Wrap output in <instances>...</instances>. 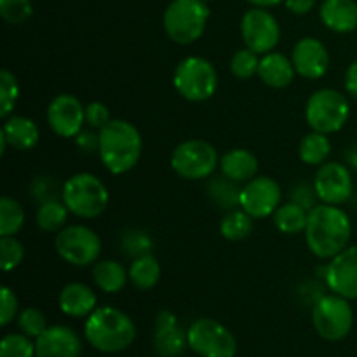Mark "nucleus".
<instances>
[{"instance_id":"21","label":"nucleus","mask_w":357,"mask_h":357,"mask_svg":"<svg viewBox=\"0 0 357 357\" xmlns=\"http://www.w3.org/2000/svg\"><path fill=\"white\" fill-rule=\"evenodd\" d=\"M324 26L337 33H351L357 30L356 0H324L319 9Z\"/></svg>"},{"instance_id":"33","label":"nucleus","mask_w":357,"mask_h":357,"mask_svg":"<svg viewBox=\"0 0 357 357\" xmlns=\"http://www.w3.org/2000/svg\"><path fill=\"white\" fill-rule=\"evenodd\" d=\"M20 98V84L10 70L3 68L0 72V117L6 121L14 112L16 101Z\"/></svg>"},{"instance_id":"31","label":"nucleus","mask_w":357,"mask_h":357,"mask_svg":"<svg viewBox=\"0 0 357 357\" xmlns=\"http://www.w3.org/2000/svg\"><path fill=\"white\" fill-rule=\"evenodd\" d=\"M24 225V209L16 199H0V237L16 236Z\"/></svg>"},{"instance_id":"5","label":"nucleus","mask_w":357,"mask_h":357,"mask_svg":"<svg viewBox=\"0 0 357 357\" xmlns=\"http://www.w3.org/2000/svg\"><path fill=\"white\" fill-rule=\"evenodd\" d=\"M61 201L79 218H96L107 209L110 194L103 181L91 173H77L63 183Z\"/></svg>"},{"instance_id":"36","label":"nucleus","mask_w":357,"mask_h":357,"mask_svg":"<svg viewBox=\"0 0 357 357\" xmlns=\"http://www.w3.org/2000/svg\"><path fill=\"white\" fill-rule=\"evenodd\" d=\"M24 258V248L14 236L0 237V267L10 272L21 265Z\"/></svg>"},{"instance_id":"6","label":"nucleus","mask_w":357,"mask_h":357,"mask_svg":"<svg viewBox=\"0 0 357 357\" xmlns=\"http://www.w3.org/2000/svg\"><path fill=\"white\" fill-rule=\"evenodd\" d=\"M349 117H351V105L347 96L340 91L324 87L316 91L307 100L305 119L312 131L333 135L347 124Z\"/></svg>"},{"instance_id":"42","label":"nucleus","mask_w":357,"mask_h":357,"mask_svg":"<svg viewBox=\"0 0 357 357\" xmlns=\"http://www.w3.org/2000/svg\"><path fill=\"white\" fill-rule=\"evenodd\" d=\"M112 121L110 110L105 103H100V101H93L86 107V124L89 128L96 129V131H101L108 122Z\"/></svg>"},{"instance_id":"1","label":"nucleus","mask_w":357,"mask_h":357,"mask_svg":"<svg viewBox=\"0 0 357 357\" xmlns=\"http://www.w3.org/2000/svg\"><path fill=\"white\" fill-rule=\"evenodd\" d=\"M352 223L338 206L317 204L309 211L305 241L309 250L321 260H331L351 243Z\"/></svg>"},{"instance_id":"17","label":"nucleus","mask_w":357,"mask_h":357,"mask_svg":"<svg viewBox=\"0 0 357 357\" xmlns=\"http://www.w3.org/2000/svg\"><path fill=\"white\" fill-rule=\"evenodd\" d=\"M291 61L296 73L303 79L317 80L324 77L330 66V52L316 37H303L295 44Z\"/></svg>"},{"instance_id":"26","label":"nucleus","mask_w":357,"mask_h":357,"mask_svg":"<svg viewBox=\"0 0 357 357\" xmlns=\"http://www.w3.org/2000/svg\"><path fill=\"white\" fill-rule=\"evenodd\" d=\"M331 153V142L328 135L312 131L305 135L300 142L298 155L303 164L309 166H323Z\"/></svg>"},{"instance_id":"12","label":"nucleus","mask_w":357,"mask_h":357,"mask_svg":"<svg viewBox=\"0 0 357 357\" xmlns=\"http://www.w3.org/2000/svg\"><path fill=\"white\" fill-rule=\"evenodd\" d=\"M241 35L248 49L257 54H267L281 40V26L274 14L264 7H253L241 20Z\"/></svg>"},{"instance_id":"3","label":"nucleus","mask_w":357,"mask_h":357,"mask_svg":"<svg viewBox=\"0 0 357 357\" xmlns=\"http://www.w3.org/2000/svg\"><path fill=\"white\" fill-rule=\"evenodd\" d=\"M87 344L103 354H117L131 347L136 326L131 317L115 307H98L84 324Z\"/></svg>"},{"instance_id":"49","label":"nucleus","mask_w":357,"mask_h":357,"mask_svg":"<svg viewBox=\"0 0 357 357\" xmlns=\"http://www.w3.org/2000/svg\"><path fill=\"white\" fill-rule=\"evenodd\" d=\"M206 2H208V0H206Z\"/></svg>"},{"instance_id":"8","label":"nucleus","mask_w":357,"mask_h":357,"mask_svg":"<svg viewBox=\"0 0 357 357\" xmlns=\"http://www.w3.org/2000/svg\"><path fill=\"white\" fill-rule=\"evenodd\" d=\"M351 300L340 295H324L314 303L312 324L316 333L326 342H340L351 333L354 310Z\"/></svg>"},{"instance_id":"15","label":"nucleus","mask_w":357,"mask_h":357,"mask_svg":"<svg viewBox=\"0 0 357 357\" xmlns=\"http://www.w3.org/2000/svg\"><path fill=\"white\" fill-rule=\"evenodd\" d=\"M47 122L61 138H75L86 124V107L73 94H58L47 107Z\"/></svg>"},{"instance_id":"24","label":"nucleus","mask_w":357,"mask_h":357,"mask_svg":"<svg viewBox=\"0 0 357 357\" xmlns=\"http://www.w3.org/2000/svg\"><path fill=\"white\" fill-rule=\"evenodd\" d=\"M93 279L98 288L105 293H119L129 281V271L121 261L101 260L93 267Z\"/></svg>"},{"instance_id":"27","label":"nucleus","mask_w":357,"mask_h":357,"mask_svg":"<svg viewBox=\"0 0 357 357\" xmlns=\"http://www.w3.org/2000/svg\"><path fill=\"white\" fill-rule=\"evenodd\" d=\"M272 216H274V225L278 227L279 232L295 236V234L305 232L309 211H305V209L300 208L298 204L289 201L286 202V204L279 206L278 211Z\"/></svg>"},{"instance_id":"14","label":"nucleus","mask_w":357,"mask_h":357,"mask_svg":"<svg viewBox=\"0 0 357 357\" xmlns=\"http://www.w3.org/2000/svg\"><path fill=\"white\" fill-rule=\"evenodd\" d=\"M317 197L321 202L331 206H342L351 199L354 183L349 167L342 162H324L314 178Z\"/></svg>"},{"instance_id":"25","label":"nucleus","mask_w":357,"mask_h":357,"mask_svg":"<svg viewBox=\"0 0 357 357\" xmlns=\"http://www.w3.org/2000/svg\"><path fill=\"white\" fill-rule=\"evenodd\" d=\"M160 279V265L153 255H143L132 260L129 267V281L136 289H152Z\"/></svg>"},{"instance_id":"11","label":"nucleus","mask_w":357,"mask_h":357,"mask_svg":"<svg viewBox=\"0 0 357 357\" xmlns=\"http://www.w3.org/2000/svg\"><path fill=\"white\" fill-rule=\"evenodd\" d=\"M188 347L201 357H236L237 340L222 323L201 317L187 330Z\"/></svg>"},{"instance_id":"28","label":"nucleus","mask_w":357,"mask_h":357,"mask_svg":"<svg viewBox=\"0 0 357 357\" xmlns=\"http://www.w3.org/2000/svg\"><path fill=\"white\" fill-rule=\"evenodd\" d=\"M153 345L160 357H178L183 354L185 347H188V338L178 324L169 328H155Z\"/></svg>"},{"instance_id":"43","label":"nucleus","mask_w":357,"mask_h":357,"mask_svg":"<svg viewBox=\"0 0 357 357\" xmlns=\"http://www.w3.org/2000/svg\"><path fill=\"white\" fill-rule=\"evenodd\" d=\"M0 326L6 328L14 321L17 314V296L14 295L9 286H2V296H0Z\"/></svg>"},{"instance_id":"32","label":"nucleus","mask_w":357,"mask_h":357,"mask_svg":"<svg viewBox=\"0 0 357 357\" xmlns=\"http://www.w3.org/2000/svg\"><path fill=\"white\" fill-rule=\"evenodd\" d=\"M253 220L244 209H232L220 223V234L227 241H243L253 230Z\"/></svg>"},{"instance_id":"7","label":"nucleus","mask_w":357,"mask_h":357,"mask_svg":"<svg viewBox=\"0 0 357 357\" xmlns=\"http://www.w3.org/2000/svg\"><path fill=\"white\" fill-rule=\"evenodd\" d=\"M174 89L181 98L194 103L209 100L218 87V73L211 61L199 56H188L174 70Z\"/></svg>"},{"instance_id":"37","label":"nucleus","mask_w":357,"mask_h":357,"mask_svg":"<svg viewBox=\"0 0 357 357\" xmlns=\"http://www.w3.org/2000/svg\"><path fill=\"white\" fill-rule=\"evenodd\" d=\"M17 328L21 333H24L30 338H38L45 330H47V319H45L44 312L35 307H28L17 317Z\"/></svg>"},{"instance_id":"30","label":"nucleus","mask_w":357,"mask_h":357,"mask_svg":"<svg viewBox=\"0 0 357 357\" xmlns=\"http://www.w3.org/2000/svg\"><path fill=\"white\" fill-rule=\"evenodd\" d=\"M208 195L218 208L232 211L239 206L241 188H237L236 181H232L230 178L215 176L208 183Z\"/></svg>"},{"instance_id":"46","label":"nucleus","mask_w":357,"mask_h":357,"mask_svg":"<svg viewBox=\"0 0 357 357\" xmlns=\"http://www.w3.org/2000/svg\"><path fill=\"white\" fill-rule=\"evenodd\" d=\"M345 91L351 98L357 100V59L347 68L345 73Z\"/></svg>"},{"instance_id":"20","label":"nucleus","mask_w":357,"mask_h":357,"mask_svg":"<svg viewBox=\"0 0 357 357\" xmlns=\"http://www.w3.org/2000/svg\"><path fill=\"white\" fill-rule=\"evenodd\" d=\"M295 66H293L291 58L284 56L282 52H267L260 59L258 66V77L265 86L272 89H284L295 79Z\"/></svg>"},{"instance_id":"16","label":"nucleus","mask_w":357,"mask_h":357,"mask_svg":"<svg viewBox=\"0 0 357 357\" xmlns=\"http://www.w3.org/2000/svg\"><path fill=\"white\" fill-rule=\"evenodd\" d=\"M323 278L331 293L357 300V244L347 246L323 268Z\"/></svg>"},{"instance_id":"44","label":"nucleus","mask_w":357,"mask_h":357,"mask_svg":"<svg viewBox=\"0 0 357 357\" xmlns=\"http://www.w3.org/2000/svg\"><path fill=\"white\" fill-rule=\"evenodd\" d=\"M75 143L82 152L86 153H94L100 149V131L96 132V129H82L79 135L75 136Z\"/></svg>"},{"instance_id":"41","label":"nucleus","mask_w":357,"mask_h":357,"mask_svg":"<svg viewBox=\"0 0 357 357\" xmlns=\"http://www.w3.org/2000/svg\"><path fill=\"white\" fill-rule=\"evenodd\" d=\"M122 246H124V253L128 251L129 255H135V258H138L143 255H150L152 241L143 232H128L122 239Z\"/></svg>"},{"instance_id":"4","label":"nucleus","mask_w":357,"mask_h":357,"mask_svg":"<svg viewBox=\"0 0 357 357\" xmlns=\"http://www.w3.org/2000/svg\"><path fill=\"white\" fill-rule=\"evenodd\" d=\"M208 20L206 0H173L164 10L162 24L174 44L190 45L202 37Z\"/></svg>"},{"instance_id":"45","label":"nucleus","mask_w":357,"mask_h":357,"mask_svg":"<svg viewBox=\"0 0 357 357\" xmlns=\"http://www.w3.org/2000/svg\"><path fill=\"white\" fill-rule=\"evenodd\" d=\"M317 0H284V6L293 14H307L316 7Z\"/></svg>"},{"instance_id":"39","label":"nucleus","mask_w":357,"mask_h":357,"mask_svg":"<svg viewBox=\"0 0 357 357\" xmlns=\"http://www.w3.org/2000/svg\"><path fill=\"white\" fill-rule=\"evenodd\" d=\"M31 195L38 201V204L47 201H56L63 195V187L52 176H38L31 183Z\"/></svg>"},{"instance_id":"18","label":"nucleus","mask_w":357,"mask_h":357,"mask_svg":"<svg viewBox=\"0 0 357 357\" xmlns=\"http://www.w3.org/2000/svg\"><path fill=\"white\" fill-rule=\"evenodd\" d=\"M82 340L68 326H49L35 338V357H80Z\"/></svg>"},{"instance_id":"22","label":"nucleus","mask_w":357,"mask_h":357,"mask_svg":"<svg viewBox=\"0 0 357 357\" xmlns=\"http://www.w3.org/2000/svg\"><path fill=\"white\" fill-rule=\"evenodd\" d=\"M0 135L6 138L7 145L13 146L14 150H20V152L35 149L38 139H40L38 126L31 119L24 117V115H10V117H7Z\"/></svg>"},{"instance_id":"10","label":"nucleus","mask_w":357,"mask_h":357,"mask_svg":"<svg viewBox=\"0 0 357 357\" xmlns=\"http://www.w3.org/2000/svg\"><path fill=\"white\" fill-rule=\"evenodd\" d=\"M56 253L70 265L89 267L101 255V239L86 225H68L56 234Z\"/></svg>"},{"instance_id":"34","label":"nucleus","mask_w":357,"mask_h":357,"mask_svg":"<svg viewBox=\"0 0 357 357\" xmlns=\"http://www.w3.org/2000/svg\"><path fill=\"white\" fill-rule=\"evenodd\" d=\"M258 66H260V58L257 52L248 47L234 52L232 59H230V72L239 80H248L253 75H258Z\"/></svg>"},{"instance_id":"40","label":"nucleus","mask_w":357,"mask_h":357,"mask_svg":"<svg viewBox=\"0 0 357 357\" xmlns=\"http://www.w3.org/2000/svg\"><path fill=\"white\" fill-rule=\"evenodd\" d=\"M317 192L314 185L309 183H298L291 188L289 192V201L298 204L300 208H303L305 211H310L317 206Z\"/></svg>"},{"instance_id":"47","label":"nucleus","mask_w":357,"mask_h":357,"mask_svg":"<svg viewBox=\"0 0 357 357\" xmlns=\"http://www.w3.org/2000/svg\"><path fill=\"white\" fill-rule=\"evenodd\" d=\"M250 3H253L255 7H264V9H268V7H275L279 3H282L284 0H248Z\"/></svg>"},{"instance_id":"29","label":"nucleus","mask_w":357,"mask_h":357,"mask_svg":"<svg viewBox=\"0 0 357 357\" xmlns=\"http://www.w3.org/2000/svg\"><path fill=\"white\" fill-rule=\"evenodd\" d=\"M70 209L66 208V204L59 199L56 201H47L42 202L37 209V215H35V222L37 227L42 232H56L65 229L66 220H68Z\"/></svg>"},{"instance_id":"23","label":"nucleus","mask_w":357,"mask_h":357,"mask_svg":"<svg viewBox=\"0 0 357 357\" xmlns=\"http://www.w3.org/2000/svg\"><path fill=\"white\" fill-rule=\"evenodd\" d=\"M220 169L223 176L236 183H248L258 173V159L246 149H232L220 159Z\"/></svg>"},{"instance_id":"38","label":"nucleus","mask_w":357,"mask_h":357,"mask_svg":"<svg viewBox=\"0 0 357 357\" xmlns=\"http://www.w3.org/2000/svg\"><path fill=\"white\" fill-rule=\"evenodd\" d=\"M0 14L9 24H23L33 14L31 0H0Z\"/></svg>"},{"instance_id":"2","label":"nucleus","mask_w":357,"mask_h":357,"mask_svg":"<svg viewBox=\"0 0 357 357\" xmlns=\"http://www.w3.org/2000/svg\"><path fill=\"white\" fill-rule=\"evenodd\" d=\"M143 139L138 128L124 119H112L100 131V155L103 166L112 174H124L138 164Z\"/></svg>"},{"instance_id":"13","label":"nucleus","mask_w":357,"mask_h":357,"mask_svg":"<svg viewBox=\"0 0 357 357\" xmlns=\"http://www.w3.org/2000/svg\"><path fill=\"white\" fill-rule=\"evenodd\" d=\"M281 187L271 176H255L241 188L239 206L251 218L260 220L272 216L281 206Z\"/></svg>"},{"instance_id":"35","label":"nucleus","mask_w":357,"mask_h":357,"mask_svg":"<svg viewBox=\"0 0 357 357\" xmlns=\"http://www.w3.org/2000/svg\"><path fill=\"white\" fill-rule=\"evenodd\" d=\"M0 357H35V344L24 333H9L0 342Z\"/></svg>"},{"instance_id":"48","label":"nucleus","mask_w":357,"mask_h":357,"mask_svg":"<svg viewBox=\"0 0 357 357\" xmlns=\"http://www.w3.org/2000/svg\"><path fill=\"white\" fill-rule=\"evenodd\" d=\"M345 160H347L349 166L356 167L357 169V145L347 149V152H345Z\"/></svg>"},{"instance_id":"19","label":"nucleus","mask_w":357,"mask_h":357,"mask_svg":"<svg viewBox=\"0 0 357 357\" xmlns=\"http://www.w3.org/2000/svg\"><path fill=\"white\" fill-rule=\"evenodd\" d=\"M59 309L65 316L75 317H89L98 309L96 293L84 282H70L59 293Z\"/></svg>"},{"instance_id":"9","label":"nucleus","mask_w":357,"mask_h":357,"mask_svg":"<svg viewBox=\"0 0 357 357\" xmlns=\"http://www.w3.org/2000/svg\"><path fill=\"white\" fill-rule=\"evenodd\" d=\"M220 164L218 152L206 139H187L171 153V167L185 180H206Z\"/></svg>"}]
</instances>
